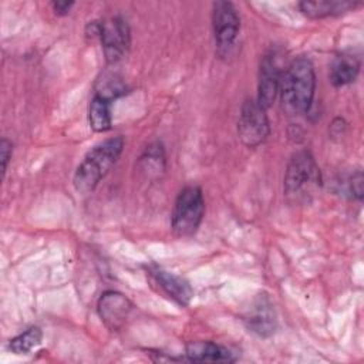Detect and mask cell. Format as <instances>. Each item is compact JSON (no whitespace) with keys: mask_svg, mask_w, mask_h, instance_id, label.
Segmentation results:
<instances>
[{"mask_svg":"<svg viewBox=\"0 0 364 364\" xmlns=\"http://www.w3.org/2000/svg\"><path fill=\"white\" fill-rule=\"evenodd\" d=\"M269 134L270 124L266 109L253 98L245 100L237 119V135L240 141L249 148H256L267 139Z\"/></svg>","mask_w":364,"mask_h":364,"instance_id":"cell-5","label":"cell"},{"mask_svg":"<svg viewBox=\"0 0 364 364\" xmlns=\"http://www.w3.org/2000/svg\"><path fill=\"white\" fill-rule=\"evenodd\" d=\"M149 274L154 282L162 289V291L176 301L179 306H188L193 297V290L191 284L181 276H176L171 272H166L158 266L148 267Z\"/></svg>","mask_w":364,"mask_h":364,"instance_id":"cell-11","label":"cell"},{"mask_svg":"<svg viewBox=\"0 0 364 364\" xmlns=\"http://www.w3.org/2000/svg\"><path fill=\"white\" fill-rule=\"evenodd\" d=\"M186 360L193 363H232V353L213 341H191L185 348Z\"/></svg>","mask_w":364,"mask_h":364,"instance_id":"cell-12","label":"cell"},{"mask_svg":"<svg viewBox=\"0 0 364 364\" xmlns=\"http://www.w3.org/2000/svg\"><path fill=\"white\" fill-rule=\"evenodd\" d=\"M43 340V331L40 327H30L24 333L16 336L10 340L9 348L14 354H28L34 347H37Z\"/></svg>","mask_w":364,"mask_h":364,"instance_id":"cell-16","label":"cell"},{"mask_svg":"<svg viewBox=\"0 0 364 364\" xmlns=\"http://www.w3.org/2000/svg\"><path fill=\"white\" fill-rule=\"evenodd\" d=\"M358 3L347 0H304L299 3L300 11L310 18H324L354 10Z\"/></svg>","mask_w":364,"mask_h":364,"instance_id":"cell-13","label":"cell"},{"mask_svg":"<svg viewBox=\"0 0 364 364\" xmlns=\"http://www.w3.org/2000/svg\"><path fill=\"white\" fill-rule=\"evenodd\" d=\"M11 154H13V144L11 141H9L7 138H3L0 141V161H1V176L4 178L9 162L11 159Z\"/></svg>","mask_w":364,"mask_h":364,"instance_id":"cell-17","label":"cell"},{"mask_svg":"<svg viewBox=\"0 0 364 364\" xmlns=\"http://www.w3.org/2000/svg\"><path fill=\"white\" fill-rule=\"evenodd\" d=\"M243 321L249 331L255 333L259 337L267 338L274 334L277 328V318L273 303L266 293L257 294L250 307L247 309Z\"/></svg>","mask_w":364,"mask_h":364,"instance_id":"cell-8","label":"cell"},{"mask_svg":"<svg viewBox=\"0 0 364 364\" xmlns=\"http://www.w3.org/2000/svg\"><path fill=\"white\" fill-rule=\"evenodd\" d=\"M360 73V61L351 54L337 55L330 65V81L334 87H344L355 81Z\"/></svg>","mask_w":364,"mask_h":364,"instance_id":"cell-14","label":"cell"},{"mask_svg":"<svg viewBox=\"0 0 364 364\" xmlns=\"http://www.w3.org/2000/svg\"><path fill=\"white\" fill-rule=\"evenodd\" d=\"M111 102L102 95L94 94L88 105V122L94 132H107L111 129Z\"/></svg>","mask_w":364,"mask_h":364,"instance_id":"cell-15","label":"cell"},{"mask_svg":"<svg viewBox=\"0 0 364 364\" xmlns=\"http://www.w3.org/2000/svg\"><path fill=\"white\" fill-rule=\"evenodd\" d=\"M205 213L202 189L196 185L185 186L176 196L171 213L172 232L179 237H189L199 229Z\"/></svg>","mask_w":364,"mask_h":364,"instance_id":"cell-4","label":"cell"},{"mask_svg":"<svg viewBox=\"0 0 364 364\" xmlns=\"http://www.w3.org/2000/svg\"><path fill=\"white\" fill-rule=\"evenodd\" d=\"M320 168L309 151H299L290 158L283 181L286 198L291 203L309 202L321 186Z\"/></svg>","mask_w":364,"mask_h":364,"instance_id":"cell-3","label":"cell"},{"mask_svg":"<svg viewBox=\"0 0 364 364\" xmlns=\"http://www.w3.org/2000/svg\"><path fill=\"white\" fill-rule=\"evenodd\" d=\"M73 6H74V1H54V3H51V7H53V10L57 16L68 14Z\"/></svg>","mask_w":364,"mask_h":364,"instance_id":"cell-19","label":"cell"},{"mask_svg":"<svg viewBox=\"0 0 364 364\" xmlns=\"http://www.w3.org/2000/svg\"><path fill=\"white\" fill-rule=\"evenodd\" d=\"M363 183H364V178H363V172L357 171L355 173H353L350 176V192L353 193V196L358 200L363 199Z\"/></svg>","mask_w":364,"mask_h":364,"instance_id":"cell-18","label":"cell"},{"mask_svg":"<svg viewBox=\"0 0 364 364\" xmlns=\"http://www.w3.org/2000/svg\"><path fill=\"white\" fill-rule=\"evenodd\" d=\"M282 71L277 60L272 54H266L259 67V82H257V98L256 101L264 108H270L276 101L280 90Z\"/></svg>","mask_w":364,"mask_h":364,"instance_id":"cell-10","label":"cell"},{"mask_svg":"<svg viewBox=\"0 0 364 364\" xmlns=\"http://www.w3.org/2000/svg\"><path fill=\"white\" fill-rule=\"evenodd\" d=\"M125 141L122 136L108 138L92 146L77 166L73 183L78 193L92 192L119 158Z\"/></svg>","mask_w":364,"mask_h":364,"instance_id":"cell-2","label":"cell"},{"mask_svg":"<svg viewBox=\"0 0 364 364\" xmlns=\"http://www.w3.org/2000/svg\"><path fill=\"white\" fill-rule=\"evenodd\" d=\"M212 28L218 54L229 55L240 30V18L233 3L215 1L212 4Z\"/></svg>","mask_w":364,"mask_h":364,"instance_id":"cell-6","label":"cell"},{"mask_svg":"<svg viewBox=\"0 0 364 364\" xmlns=\"http://www.w3.org/2000/svg\"><path fill=\"white\" fill-rule=\"evenodd\" d=\"M314 91L316 74L311 61L304 57L293 60L282 74L279 90L284 112L289 115L306 114L313 104Z\"/></svg>","mask_w":364,"mask_h":364,"instance_id":"cell-1","label":"cell"},{"mask_svg":"<svg viewBox=\"0 0 364 364\" xmlns=\"http://www.w3.org/2000/svg\"><path fill=\"white\" fill-rule=\"evenodd\" d=\"M132 307V303L122 293L114 290L104 291L97 304L101 320L109 330L114 331L119 330L125 324Z\"/></svg>","mask_w":364,"mask_h":364,"instance_id":"cell-9","label":"cell"},{"mask_svg":"<svg viewBox=\"0 0 364 364\" xmlns=\"http://www.w3.org/2000/svg\"><path fill=\"white\" fill-rule=\"evenodd\" d=\"M100 41L108 64H115L127 53L131 43V31L127 20L121 16L100 21Z\"/></svg>","mask_w":364,"mask_h":364,"instance_id":"cell-7","label":"cell"}]
</instances>
